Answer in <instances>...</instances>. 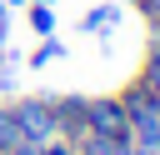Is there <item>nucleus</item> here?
<instances>
[{"label": "nucleus", "instance_id": "nucleus-1", "mask_svg": "<svg viewBox=\"0 0 160 155\" xmlns=\"http://www.w3.org/2000/svg\"><path fill=\"white\" fill-rule=\"evenodd\" d=\"M10 115H15V125H20V135L30 145H45V140L60 135V125H55V95H20V100H10Z\"/></svg>", "mask_w": 160, "mask_h": 155}, {"label": "nucleus", "instance_id": "nucleus-2", "mask_svg": "<svg viewBox=\"0 0 160 155\" xmlns=\"http://www.w3.org/2000/svg\"><path fill=\"white\" fill-rule=\"evenodd\" d=\"M85 120H90V135H105V140H130V120H125L120 95H90Z\"/></svg>", "mask_w": 160, "mask_h": 155}, {"label": "nucleus", "instance_id": "nucleus-3", "mask_svg": "<svg viewBox=\"0 0 160 155\" xmlns=\"http://www.w3.org/2000/svg\"><path fill=\"white\" fill-rule=\"evenodd\" d=\"M85 105L90 95H55V125H60V140L80 145L90 135V120H85Z\"/></svg>", "mask_w": 160, "mask_h": 155}, {"label": "nucleus", "instance_id": "nucleus-4", "mask_svg": "<svg viewBox=\"0 0 160 155\" xmlns=\"http://www.w3.org/2000/svg\"><path fill=\"white\" fill-rule=\"evenodd\" d=\"M115 20H120V0H105V5H95V10L80 15V30H85V35H100V30H110Z\"/></svg>", "mask_w": 160, "mask_h": 155}, {"label": "nucleus", "instance_id": "nucleus-5", "mask_svg": "<svg viewBox=\"0 0 160 155\" xmlns=\"http://www.w3.org/2000/svg\"><path fill=\"white\" fill-rule=\"evenodd\" d=\"M140 85L150 95H160V30H150V50H145V65H140Z\"/></svg>", "mask_w": 160, "mask_h": 155}, {"label": "nucleus", "instance_id": "nucleus-6", "mask_svg": "<svg viewBox=\"0 0 160 155\" xmlns=\"http://www.w3.org/2000/svg\"><path fill=\"white\" fill-rule=\"evenodd\" d=\"M75 155H135L130 140H105V135H85L75 145Z\"/></svg>", "mask_w": 160, "mask_h": 155}, {"label": "nucleus", "instance_id": "nucleus-7", "mask_svg": "<svg viewBox=\"0 0 160 155\" xmlns=\"http://www.w3.org/2000/svg\"><path fill=\"white\" fill-rule=\"evenodd\" d=\"M25 10H30V30H35L40 40H45V35H55V10H50V5H40V0H30Z\"/></svg>", "mask_w": 160, "mask_h": 155}, {"label": "nucleus", "instance_id": "nucleus-8", "mask_svg": "<svg viewBox=\"0 0 160 155\" xmlns=\"http://www.w3.org/2000/svg\"><path fill=\"white\" fill-rule=\"evenodd\" d=\"M60 55H65V45H60L55 35H45V40L30 50V70H45V65H50V60H60Z\"/></svg>", "mask_w": 160, "mask_h": 155}, {"label": "nucleus", "instance_id": "nucleus-9", "mask_svg": "<svg viewBox=\"0 0 160 155\" xmlns=\"http://www.w3.org/2000/svg\"><path fill=\"white\" fill-rule=\"evenodd\" d=\"M20 140H25V135H20L15 115H10V105H0V155H10V150H15Z\"/></svg>", "mask_w": 160, "mask_h": 155}, {"label": "nucleus", "instance_id": "nucleus-10", "mask_svg": "<svg viewBox=\"0 0 160 155\" xmlns=\"http://www.w3.org/2000/svg\"><path fill=\"white\" fill-rule=\"evenodd\" d=\"M135 5H140L145 25H150V30H160V0H135Z\"/></svg>", "mask_w": 160, "mask_h": 155}, {"label": "nucleus", "instance_id": "nucleus-11", "mask_svg": "<svg viewBox=\"0 0 160 155\" xmlns=\"http://www.w3.org/2000/svg\"><path fill=\"white\" fill-rule=\"evenodd\" d=\"M40 155H75V145L55 135V140H45V145H40Z\"/></svg>", "mask_w": 160, "mask_h": 155}, {"label": "nucleus", "instance_id": "nucleus-12", "mask_svg": "<svg viewBox=\"0 0 160 155\" xmlns=\"http://www.w3.org/2000/svg\"><path fill=\"white\" fill-rule=\"evenodd\" d=\"M5 35H10V5L0 0V50H5Z\"/></svg>", "mask_w": 160, "mask_h": 155}, {"label": "nucleus", "instance_id": "nucleus-13", "mask_svg": "<svg viewBox=\"0 0 160 155\" xmlns=\"http://www.w3.org/2000/svg\"><path fill=\"white\" fill-rule=\"evenodd\" d=\"M10 155H40V145H30V140H20V145H15Z\"/></svg>", "mask_w": 160, "mask_h": 155}, {"label": "nucleus", "instance_id": "nucleus-14", "mask_svg": "<svg viewBox=\"0 0 160 155\" xmlns=\"http://www.w3.org/2000/svg\"><path fill=\"white\" fill-rule=\"evenodd\" d=\"M5 5H10V10H15V5H20V10H25V5H30V0H5Z\"/></svg>", "mask_w": 160, "mask_h": 155}, {"label": "nucleus", "instance_id": "nucleus-15", "mask_svg": "<svg viewBox=\"0 0 160 155\" xmlns=\"http://www.w3.org/2000/svg\"><path fill=\"white\" fill-rule=\"evenodd\" d=\"M40 5H55V0H40Z\"/></svg>", "mask_w": 160, "mask_h": 155}, {"label": "nucleus", "instance_id": "nucleus-16", "mask_svg": "<svg viewBox=\"0 0 160 155\" xmlns=\"http://www.w3.org/2000/svg\"><path fill=\"white\" fill-rule=\"evenodd\" d=\"M120 5H125V0H120ZM130 5H135V0H130Z\"/></svg>", "mask_w": 160, "mask_h": 155}]
</instances>
